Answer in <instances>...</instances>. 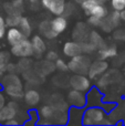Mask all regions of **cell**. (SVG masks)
<instances>
[{
	"mask_svg": "<svg viewBox=\"0 0 125 126\" xmlns=\"http://www.w3.org/2000/svg\"><path fill=\"white\" fill-rule=\"evenodd\" d=\"M6 93L12 98H19L23 96V85L19 76L13 72H9L2 80Z\"/></svg>",
	"mask_w": 125,
	"mask_h": 126,
	"instance_id": "obj_1",
	"label": "cell"
},
{
	"mask_svg": "<svg viewBox=\"0 0 125 126\" xmlns=\"http://www.w3.org/2000/svg\"><path fill=\"white\" fill-rule=\"evenodd\" d=\"M108 116L102 107L97 105L91 106L86 109L82 114V124L83 125H104L110 124V122L106 121Z\"/></svg>",
	"mask_w": 125,
	"mask_h": 126,
	"instance_id": "obj_2",
	"label": "cell"
},
{
	"mask_svg": "<svg viewBox=\"0 0 125 126\" xmlns=\"http://www.w3.org/2000/svg\"><path fill=\"white\" fill-rule=\"evenodd\" d=\"M69 70L77 74H88L89 67L91 65V60L85 53H81L79 55L71 58V61L68 63Z\"/></svg>",
	"mask_w": 125,
	"mask_h": 126,
	"instance_id": "obj_3",
	"label": "cell"
},
{
	"mask_svg": "<svg viewBox=\"0 0 125 126\" xmlns=\"http://www.w3.org/2000/svg\"><path fill=\"white\" fill-rule=\"evenodd\" d=\"M11 54L15 55L16 58H20V59L32 57L34 54V50H33L31 40L26 38L22 41H20L19 43L12 46L11 47Z\"/></svg>",
	"mask_w": 125,
	"mask_h": 126,
	"instance_id": "obj_4",
	"label": "cell"
},
{
	"mask_svg": "<svg viewBox=\"0 0 125 126\" xmlns=\"http://www.w3.org/2000/svg\"><path fill=\"white\" fill-rule=\"evenodd\" d=\"M70 85L72 89L82 92H88L91 89V79L85 76V74L74 73L70 78Z\"/></svg>",
	"mask_w": 125,
	"mask_h": 126,
	"instance_id": "obj_5",
	"label": "cell"
},
{
	"mask_svg": "<svg viewBox=\"0 0 125 126\" xmlns=\"http://www.w3.org/2000/svg\"><path fill=\"white\" fill-rule=\"evenodd\" d=\"M120 21H121V12L113 10L112 12L109 13L106 17H104L102 19L100 28L103 31H105V32H110V31L114 30L119 26Z\"/></svg>",
	"mask_w": 125,
	"mask_h": 126,
	"instance_id": "obj_6",
	"label": "cell"
},
{
	"mask_svg": "<svg viewBox=\"0 0 125 126\" xmlns=\"http://www.w3.org/2000/svg\"><path fill=\"white\" fill-rule=\"evenodd\" d=\"M41 6L54 16H61L65 12V0H41Z\"/></svg>",
	"mask_w": 125,
	"mask_h": 126,
	"instance_id": "obj_7",
	"label": "cell"
},
{
	"mask_svg": "<svg viewBox=\"0 0 125 126\" xmlns=\"http://www.w3.org/2000/svg\"><path fill=\"white\" fill-rule=\"evenodd\" d=\"M68 101L71 104V106L79 107V109L84 107L85 104L88 103V98H86L85 92L78 91V90H74V89L68 93Z\"/></svg>",
	"mask_w": 125,
	"mask_h": 126,
	"instance_id": "obj_8",
	"label": "cell"
},
{
	"mask_svg": "<svg viewBox=\"0 0 125 126\" xmlns=\"http://www.w3.org/2000/svg\"><path fill=\"white\" fill-rule=\"evenodd\" d=\"M108 67H109V63L102 59L92 62L90 67H89V72H88L89 78H90L91 80L97 79L99 76L103 75L104 72L108 70Z\"/></svg>",
	"mask_w": 125,
	"mask_h": 126,
	"instance_id": "obj_9",
	"label": "cell"
},
{
	"mask_svg": "<svg viewBox=\"0 0 125 126\" xmlns=\"http://www.w3.org/2000/svg\"><path fill=\"white\" fill-rule=\"evenodd\" d=\"M18 104L15 101H11L0 110V123H6L7 121L15 118L18 113Z\"/></svg>",
	"mask_w": 125,
	"mask_h": 126,
	"instance_id": "obj_10",
	"label": "cell"
},
{
	"mask_svg": "<svg viewBox=\"0 0 125 126\" xmlns=\"http://www.w3.org/2000/svg\"><path fill=\"white\" fill-rule=\"evenodd\" d=\"M26 38L27 37L24 35V33L22 32L18 27H10L6 32V39L11 47L19 43L20 41H22V40L26 39Z\"/></svg>",
	"mask_w": 125,
	"mask_h": 126,
	"instance_id": "obj_11",
	"label": "cell"
},
{
	"mask_svg": "<svg viewBox=\"0 0 125 126\" xmlns=\"http://www.w3.org/2000/svg\"><path fill=\"white\" fill-rule=\"evenodd\" d=\"M63 53L64 55L69 58H73L75 55H79L81 54L82 52V49H81V44L80 42L78 41H69L65 42L63 46Z\"/></svg>",
	"mask_w": 125,
	"mask_h": 126,
	"instance_id": "obj_12",
	"label": "cell"
},
{
	"mask_svg": "<svg viewBox=\"0 0 125 126\" xmlns=\"http://www.w3.org/2000/svg\"><path fill=\"white\" fill-rule=\"evenodd\" d=\"M73 39L74 41L78 42H83L89 40V35H90V31L88 30L86 26L84 23H78L77 27L73 30Z\"/></svg>",
	"mask_w": 125,
	"mask_h": 126,
	"instance_id": "obj_13",
	"label": "cell"
},
{
	"mask_svg": "<svg viewBox=\"0 0 125 126\" xmlns=\"http://www.w3.org/2000/svg\"><path fill=\"white\" fill-rule=\"evenodd\" d=\"M51 24H52V29L54 30V32L59 35L60 33L64 32L66 30V28H68V20H66V18L63 15L55 16V18H53L51 20Z\"/></svg>",
	"mask_w": 125,
	"mask_h": 126,
	"instance_id": "obj_14",
	"label": "cell"
},
{
	"mask_svg": "<svg viewBox=\"0 0 125 126\" xmlns=\"http://www.w3.org/2000/svg\"><path fill=\"white\" fill-rule=\"evenodd\" d=\"M31 43H32L33 50H34V54L37 57H41L47 50L46 47V42L42 39L40 35H33L32 39H31Z\"/></svg>",
	"mask_w": 125,
	"mask_h": 126,
	"instance_id": "obj_15",
	"label": "cell"
},
{
	"mask_svg": "<svg viewBox=\"0 0 125 126\" xmlns=\"http://www.w3.org/2000/svg\"><path fill=\"white\" fill-rule=\"evenodd\" d=\"M86 16H94V17L97 18H102L103 19L104 17L109 15V9L105 7V4H94L93 7H91L88 11H85Z\"/></svg>",
	"mask_w": 125,
	"mask_h": 126,
	"instance_id": "obj_16",
	"label": "cell"
},
{
	"mask_svg": "<svg viewBox=\"0 0 125 126\" xmlns=\"http://www.w3.org/2000/svg\"><path fill=\"white\" fill-rule=\"evenodd\" d=\"M39 31L41 32V34L43 37L48 38V39H54V38L58 37V34L52 29L51 21H49V20H44L39 24Z\"/></svg>",
	"mask_w": 125,
	"mask_h": 126,
	"instance_id": "obj_17",
	"label": "cell"
},
{
	"mask_svg": "<svg viewBox=\"0 0 125 126\" xmlns=\"http://www.w3.org/2000/svg\"><path fill=\"white\" fill-rule=\"evenodd\" d=\"M55 114V107L53 105H44L39 110V115L41 118H44V122H42L41 124H50V122L47 120L54 117Z\"/></svg>",
	"mask_w": 125,
	"mask_h": 126,
	"instance_id": "obj_18",
	"label": "cell"
},
{
	"mask_svg": "<svg viewBox=\"0 0 125 126\" xmlns=\"http://www.w3.org/2000/svg\"><path fill=\"white\" fill-rule=\"evenodd\" d=\"M24 102L29 105V106H35L38 103L40 102V94L35 90H29L23 94Z\"/></svg>",
	"mask_w": 125,
	"mask_h": 126,
	"instance_id": "obj_19",
	"label": "cell"
},
{
	"mask_svg": "<svg viewBox=\"0 0 125 126\" xmlns=\"http://www.w3.org/2000/svg\"><path fill=\"white\" fill-rule=\"evenodd\" d=\"M89 41L93 44V46L96 48V50H100V49L106 47L105 42H104L103 38L101 37L100 33H97L96 31H91L90 35H89Z\"/></svg>",
	"mask_w": 125,
	"mask_h": 126,
	"instance_id": "obj_20",
	"label": "cell"
},
{
	"mask_svg": "<svg viewBox=\"0 0 125 126\" xmlns=\"http://www.w3.org/2000/svg\"><path fill=\"white\" fill-rule=\"evenodd\" d=\"M116 55H117V50H116V48L113 46H111V47L106 46L99 50V58L102 60L114 58V57H116Z\"/></svg>",
	"mask_w": 125,
	"mask_h": 126,
	"instance_id": "obj_21",
	"label": "cell"
},
{
	"mask_svg": "<svg viewBox=\"0 0 125 126\" xmlns=\"http://www.w3.org/2000/svg\"><path fill=\"white\" fill-rule=\"evenodd\" d=\"M18 28L24 33V35H26L27 38L30 37L31 32H32V26H31V22L27 17H21Z\"/></svg>",
	"mask_w": 125,
	"mask_h": 126,
	"instance_id": "obj_22",
	"label": "cell"
},
{
	"mask_svg": "<svg viewBox=\"0 0 125 126\" xmlns=\"http://www.w3.org/2000/svg\"><path fill=\"white\" fill-rule=\"evenodd\" d=\"M9 63H10V54L7 51H1L0 52V75L7 71Z\"/></svg>",
	"mask_w": 125,
	"mask_h": 126,
	"instance_id": "obj_23",
	"label": "cell"
},
{
	"mask_svg": "<svg viewBox=\"0 0 125 126\" xmlns=\"http://www.w3.org/2000/svg\"><path fill=\"white\" fill-rule=\"evenodd\" d=\"M22 16L20 13H8L6 18V23L8 27H18Z\"/></svg>",
	"mask_w": 125,
	"mask_h": 126,
	"instance_id": "obj_24",
	"label": "cell"
},
{
	"mask_svg": "<svg viewBox=\"0 0 125 126\" xmlns=\"http://www.w3.org/2000/svg\"><path fill=\"white\" fill-rule=\"evenodd\" d=\"M86 98H88V103L91 102V101H96V100L100 102V101L102 100V96H101V94H100L99 90L93 87V89H91L90 91H89L88 95H86Z\"/></svg>",
	"mask_w": 125,
	"mask_h": 126,
	"instance_id": "obj_25",
	"label": "cell"
},
{
	"mask_svg": "<svg viewBox=\"0 0 125 126\" xmlns=\"http://www.w3.org/2000/svg\"><path fill=\"white\" fill-rule=\"evenodd\" d=\"M111 7L115 11H123L125 9V0H111Z\"/></svg>",
	"mask_w": 125,
	"mask_h": 126,
	"instance_id": "obj_26",
	"label": "cell"
},
{
	"mask_svg": "<svg viewBox=\"0 0 125 126\" xmlns=\"http://www.w3.org/2000/svg\"><path fill=\"white\" fill-rule=\"evenodd\" d=\"M80 44H81V49H82V52L83 53H91V52L96 50V48H95L90 41L80 42Z\"/></svg>",
	"mask_w": 125,
	"mask_h": 126,
	"instance_id": "obj_27",
	"label": "cell"
},
{
	"mask_svg": "<svg viewBox=\"0 0 125 126\" xmlns=\"http://www.w3.org/2000/svg\"><path fill=\"white\" fill-rule=\"evenodd\" d=\"M54 64H55V67H57L58 70H60V71L65 72V71H68L69 70V64L68 63L64 61V60L59 59V58L54 61Z\"/></svg>",
	"mask_w": 125,
	"mask_h": 126,
	"instance_id": "obj_28",
	"label": "cell"
},
{
	"mask_svg": "<svg viewBox=\"0 0 125 126\" xmlns=\"http://www.w3.org/2000/svg\"><path fill=\"white\" fill-rule=\"evenodd\" d=\"M101 22H102V18H97V17H94V16H89L88 23L90 26L95 27V28H100Z\"/></svg>",
	"mask_w": 125,
	"mask_h": 126,
	"instance_id": "obj_29",
	"label": "cell"
},
{
	"mask_svg": "<svg viewBox=\"0 0 125 126\" xmlns=\"http://www.w3.org/2000/svg\"><path fill=\"white\" fill-rule=\"evenodd\" d=\"M7 23H6V19H4L2 16H0V39L6 35V32H7Z\"/></svg>",
	"mask_w": 125,
	"mask_h": 126,
	"instance_id": "obj_30",
	"label": "cell"
},
{
	"mask_svg": "<svg viewBox=\"0 0 125 126\" xmlns=\"http://www.w3.org/2000/svg\"><path fill=\"white\" fill-rule=\"evenodd\" d=\"M46 58H47V60H49V61H55V60L58 59V53L57 52H54V51H50V52H48L47 53V55H46Z\"/></svg>",
	"mask_w": 125,
	"mask_h": 126,
	"instance_id": "obj_31",
	"label": "cell"
},
{
	"mask_svg": "<svg viewBox=\"0 0 125 126\" xmlns=\"http://www.w3.org/2000/svg\"><path fill=\"white\" fill-rule=\"evenodd\" d=\"M4 105H6V97H4L3 93L0 91V110H1Z\"/></svg>",
	"mask_w": 125,
	"mask_h": 126,
	"instance_id": "obj_32",
	"label": "cell"
},
{
	"mask_svg": "<svg viewBox=\"0 0 125 126\" xmlns=\"http://www.w3.org/2000/svg\"><path fill=\"white\" fill-rule=\"evenodd\" d=\"M4 124H6V125H19V124H20V122H19V121L16 120V117H15V118H11V120L7 121V122L4 123Z\"/></svg>",
	"mask_w": 125,
	"mask_h": 126,
	"instance_id": "obj_33",
	"label": "cell"
},
{
	"mask_svg": "<svg viewBox=\"0 0 125 126\" xmlns=\"http://www.w3.org/2000/svg\"><path fill=\"white\" fill-rule=\"evenodd\" d=\"M95 3H101V4H105L108 0H93Z\"/></svg>",
	"mask_w": 125,
	"mask_h": 126,
	"instance_id": "obj_34",
	"label": "cell"
},
{
	"mask_svg": "<svg viewBox=\"0 0 125 126\" xmlns=\"http://www.w3.org/2000/svg\"><path fill=\"white\" fill-rule=\"evenodd\" d=\"M121 20L125 22V9L123 11H121Z\"/></svg>",
	"mask_w": 125,
	"mask_h": 126,
	"instance_id": "obj_35",
	"label": "cell"
},
{
	"mask_svg": "<svg viewBox=\"0 0 125 126\" xmlns=\"http://www.w3.org/2000/svg\"><path fill=\"white\" fill-rule=\"evenodd\" d=\"M73 2H75V3H78V4H80V6H81L82 4V2L84 1V0H72Z\"/></svg>",
	"mask_w": 125,
	"mask_h": 126,
	"instance_id": "obj_36",
	"label": "cell"
},
{
	"mask_svg": "<svg viewBox=\"0 0 125 126\" xmlns=\"http://www.w3.org/2000/svg\"><path fill=\"white\" fill-rule=\"evenodd\" d=\"M30 2H32V3H34V2H38V0H30Z\"/></svg>",
	"mask_w": 125,
	"mask_h": 126,
	"instance_id": "obj_37",
	"label": "cell"
}]
</instances>
